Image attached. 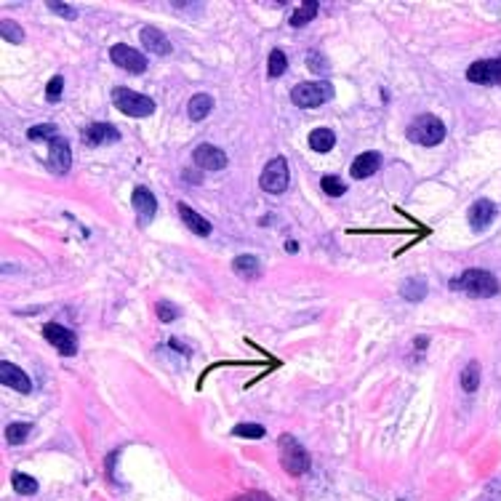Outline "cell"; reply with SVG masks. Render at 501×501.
<instances>
[{
    "label": "cell",
    "instance_id": "cell-1",
    "mask_svg": "<svg viewBox=\"0 0 501 501\" xmlns=\"http://www.w3.org/2000/svg\"><path fill=\"white\" fill-rule=\"evenodd\" d=\"M451 288L453 291H464V293L477 296V299H488V296L499 293V280L491 273H486V270H467L464 275H458V277L451 280Z\"/></svg>",
    "mask_w": 501,
    "mask_h": 501
},
{
    "label": "cell",
    "instance_id": "cell-2",
    "mask_svg": "<svg viewBox=\"0 0 501 501\" xmlns=\"http://www.w3.org/2000/svg\"><path fill=\"white\" fill-rule=\"evenodd\" d=\"M277 451H280V464L288 474L299 477V474L310 472V453L304 451V445L293 435H280Z\"/></svg>",
    "mask_w": 501,
    "mask_h": 501
},
{
    "label": "cell",
    "instance_id": "cell-3",
    "mask_svg": "<svg viewBox=\"0 0 501 501\" xmlns=\"http://www.w3.org/2000/svg\"><path fill=\"white\" fill-rule=\"evenodd\" d=\"M408 139L414 144H421V147H435V144H440L445 139V126L440 117H435V115H419L414 123L408 126Z\"/></svg>",
    "mask_w": 501,
    "mask_h": 501
},
{
    "label": "cell",
    "instance_id": "cell-4",
    "mask_svg": "<svg viewBox=\"0 0 501 501\" xmlns=\"http://www.w3.org/2000/svg\"><path fill=\"white\" fill-rule=\"evenodd\" d=\"M112 101L115 107L123 115H129V117H150V115L155 112V101L150 99V96L136 94V91L123 86H117L112 91Z\"/></svg>",
    "mask_w": 501,
    "mask_h": 501
},
{
    "label": "cell",
    "instance_id": "cell-5",
    "mask_svg": "<svg viewBox=\"0 0 501 501\" xmlns=\"http://www.w3.org/2000/svg\"><path fill=\"white\" fill-rule=\"evenodd\" d=\"M333 96V86H331L328 80H317V83H299V86H293L291 91V101L301 107V110H315L320 104H326V101Z\"/></svg>",
    "mask_w": 501,
    "mask_h": 501
},
{
    "label": "cell",
    "instance_id": "cell-6",
    "mask_svg": "<svg viewBox=\"0 0 501 501\" xmlns=\"http://www.w3.org/2000/svg\"><path fill=\"white\" fill-rule=\"evenodd\" d=\"M288 182H291V171H288V160L286 158H273L267 163V168L261 171V189L270 192V195H280L288 189Z\"/></svg>",
    "mask_w": 501,
    "mask_h": 501
},
{
    "label": "cell",
    "instance_id": "cell-7",
    "mask_svg": "<svg viewBox=\"0 0 501 501\" xmlns=\"http://www.w3.org/2000/svg\"><path fill=\"white\" fill-rule=\"evenodd\" d=\"M467 80L480 83V86H501V57L474 61L472 67L467 70Z\"/></svg>",
    "mask_w": 501,
    "mask_h": 501
},
{
    "label": "cell",
    "instance_id": "cell-8",
    "mask_svg": "<svg viewBox=\"0 0 501 501\" xmlns=\"http://www.w3.org/2000/svg\"><path fill=\"white\" fill-rule=\"evenodd\" d=\"M110 59H112L117 67H123V70L133 72V75H142L147 70V59L144 54H139L136 48H131L126 43H117L110 48Z\"/></svg>",
    "mask_w": 501,
    "mask_h": 501
},
{
    "label": "cell",
    "instance_id": "cell-9",
    "mask_svg": "<svg viewBox=\"0 0 501 501\" xmlns=\"http://www.w3.org/2000/svg\"><path fill=\"white\" fill-rule=\"evenodd\" d=\"M43 336L57 347L59 355H64V358H72V355L78 352V336H75V331L64 328V326H57V323H48L43 328Z\"/></svg>",
    "mask_w": 501,
    "mask_h": 501
},
{
    "label": "cell",
    "instance_id": "cell-10",
    "mask_svg": "<svg viewBox=\"0 0 501 501\" xmlns=\"http://www.w3.org/2000/svg\"><path fill=\"white\" fill-rule=\"evenodd\" d=\"M192 160L205 168V171H222L224 166H227V155L214 147V144H201V147H195V152H192Z\"/></svg>",
    "mask_w": 501,
    "mask_h": 501
},
{
    "label": "cell",
    "instance_id": "cell-11",
    "mask_svg": "<svg viewBox=\"0 0 501 501\" xmlns=\"http://www.w3.org/2000/svg\"><path fill=\"white\" fill-rule=\"evenodd\" d=\"M0 382L6 384V387L16 389V392H22V395H27L32 392V382H29V376L19 365H11V363H0Z\"/></svg>",
    "mask_w": 501,
    "mask_h": 501
},
{
    "label": "cell",
    "instance_id": "cell-12",
    "mask_svg": "<svg viewBox=\"0 0 501 501\" xmlns=\"http://www.w3.org/2000/svg\"><path fill=\"white\" fill-rule=\"evenodd\" d=\"M133 208L139 216V224H150L158 214V201L147 187H139V189H133Z\"/></svg>",
    "mask_w": 501,
    "mask_h": 501
},
{
    "label": "cell",
    "instance_id": "cell-13",
    "mask_svg": "<svg viewBox=\"0 0 501 501\" xmlns=\"http://www.w3.org/2000/svg\"><path fill=\"white\" fill-rule=\"evenodd\" d=\"M72 166V152H70V144L67 139L57 136L51 142V152H48V168L54 173H67Z\"/></svg>",
    "mask_w": 501,
    "mask_h": 501
},
{
    "label": "cell",
    "instance_id": "cell-14",
    "mask_svg": "<svg viewBox=\"0 0 501 501\" xmlns=\"http://www.w3.org/2000/svg\"><path fill=\"white\" fill-rule=\"evenodd\" d=\"M120 139V131L110 126V123H91L83 129V142L88 147H99V144H110Z\"/></svg>",
    "mask_w": 501,
    "mask_h": 501
},
{
    "label": "cell",
    "instance_id": "cell-15",
    "mask_svg": "<svg viewBox=\"0 0 501 501\" xmlns=\"http://www.w3.org/2000/svg\"><path fill=\"white\" fill-rule=\"evenodd\" d=\"M142 45L150 51V54H158V57H168L173 51L171 41L155 27H144L142 29Z\"/></svg>",
    "mask_w": 501,
    "mask_h": 501
},
{
    "label": "cell",
    "instance_id": "cell-16",
    "mask_svg": "<svg viewBox=\"0 0 501 501\" xmlns=\"http://www.w3.org/2000/svg\"><path fill=\"white\" fill-rule=\"evenodd\" d=\"M379 166H382V155L379 152H363L358 158L352 160V179H365V176H373V173L379 171Z\"/></svg>",
    "mask_w": 501,
    "mask_h": 501
},
{
    "label": "cell",
    "instance_id": "cell-17",
    "mask_svg": "<svg viewBox=\"0 0 501 501\" xmlns=\"http://www.w3.org/2000/svg\"><path fill=\"white\" fill-rule=\"evenodd\" d=\"M493 219H496V205L491 201H477L470 208V224H472V229H486Z\"/></svg>",
    "mask_w": 501,
    "mask_h": 501
},
{
    "label": "cell",
    "instance_id": "cell-18",
    "mask_svg": "<svg viewBox=\"0 0 501 501\" xmlns=\"http://www.w3.org/2000/svg\"><path fill=\"white\" fill-rule=\"evenodd\" d=\"M232 270H235L238 277H243V280H256L259 275H261V264H259L256 256L243 254V256L232 259Z\"/></svg>",
    "mask_w": 501,
    "mask_h": 501
},
{
    "label": "cell",
    "instance_id": "cell-19",
    "mask_svg": "<svg viewBox=\"0 0 501 501\" xmlns=\"http://www.w3.org/2000/svg\"><path fill=\"white\" fill-rule=\"evenodd\" d=\"M179 216H182V222L189 227V232H195V235H201V238H208V235H211V224H208L201 214H195L189 205H184V203H179Z\"/></svg>",
    "mask_w": 501,
    "mask_h": 501
},
{
    "label": "cell",
    "instance_id": "cell-20",
    "mask_svg": "<svg viewBox=\"0 0 501 501\" xmlns=\"http://www.w3.org/2000/svg\"><path fill=\"white\" fill-rule=\"evenodd\" d=\"M214 110V99L208 96V94H195L192 99H189V107H187V115H189V120H203V117H208Z\"/></svg>",
    "mask_w": 501,
    "mask_h": 501
},
{
    "label": "cell",
    "instance_id": "cell-21",
    "mask_svg": "<svg viewBox=\"0 0 501 501\" xmlns=\"http://www.w3.org/2000/svg\"><path fill=\"white\" fill-rule=\"evenodd\" d=\"M336 144V136L331 129H315L310 133V150L312 152H331Z\"/></svg>",
    "mask_w": 501,
    "mask_h": 501
},
{
    "label": "cell",
    "instance_id": "cell-22",
    "mask_svg": "<svg viewBox=\"0 0 501 501\" xmlns=\"http://www.w3.org/2000/svg\"><path fill=\"white\" fill-rule=\"evenodd\" d=\"M402 299L408 301H421L427 296V280H421V277H411V280H405L400 288Z\"/></svg>",
    "mask_w": 501,
    "mask_h": 501
},
{
    "label": "cell",
    "instance_id": "cell-23",
    "mask_svg": "<svg viewBox=\"0 0 501 501\" xmlns=\"http://www.w3.org/2000/svg\"><path fill=\"white\" fill-rule=\"evenodd\" d=\"M11 486H14V491L16 493H22V496H35V493H38L35 477H29V474H24V472L11 474Z\"/></svg>",
    "mask_w": 501,
    "mask_h": 501
},
{
    "label": "cell",
    "instance_id": "cell-24",
    "mask_svg": "<svg viewBox=\"0 0 501 501\" xmlns=\"http://www.w3.org/2000/svg\"><path fill=\"white\" fill-rule=\"evenodd\" d=\"M477 387H480V363L472 360V363L464 368V373H461V389H464V392H474Z\"/></svg>",
    "mask_w": 501,
    "mask_h": 501
},
{
    "label": "cell",
    "instance_id": "cell-25",
    "mask_svg": "<svg viewBox=\"0 0 501 501\" xmlns=\"http://www.w3.org/2000/svg\"><path fill=\"white\" fill-rule=\"evenodd\" d=\"M32 432V424H27V421H16V424H8L6 427V440L11 445H22L24 440H27V435Z\"/></svg>",
    "mask_w": 501,
    "mask_h": 501
},
{
    "label": "cell",
    "instance_id": "cell-26",
    "mask_svg": "<svg viewBox=\"0 0 501 501\" xmlns=\"http://www.w3.org/2000/svg\"><path fill=\"white\" fill-rule=\"evenodd\" d=\"M59 136L57 126H51V123H43V126H35V129L27 131V139L32 142H54Z\"/></svg>",
    "mask_w": 501,
    "mask_h": 501
},
{
    "label": "cell",
    "instance_id": "cell-27",
    "mask_svg": "<svg viewBox=\"0 0 501 501\" xmlns=\"http://www.w3.org/2000/svg\"><path fill=\"white\" fill-rule=\"evenodd\" d=\"M286 70H288L286 54H283L280 48H275L273 54H270V67H267V75H270V78H280Z\"/></svg>",
    "mask_w": 501,
    "mask_h": 501
},
{
    "label": "cell",
    "instance_id": "cell-28",
    "mask_svg": "<svg viewBox=\"0 0 501 501\" xmlns=\"http://www.w3.org/2000/svg\"><path fill=\"white\" fill-rule=\"evenodd\" d=\"M320 187H323V192L331 195V198H342L344 192H347V184H344L339 176H323V179H320Z\"/></svg>",
    "mask_w": 501,
    "mask_h": 501
},
{
    "label": "cell",
    "instance_id": "cell-29",
    "mask_svg": "<svg viewBox=\"0 0 501 501\" xmlns=\"http://www.w3.org/2000/svg\"><path fill=\"white\" fill-rule=\"evenodd\" d=\"M315 14H317V3H315V0H312V3H304L299 11L291 16V24H293V27H304L310 19H315Z\"/></svg>",
    "mask_w": 501,
    "mask_h": 501
},
{
    "label": "cell",
    "instance_id": "cell-30",
    "mask_svg": "<svg viewBox=\"0 0 501 501\" xmlns=\"http://www.w3.org/2000/svg\"><path fill=\"white\" fill-rule=\"evenodd\" d=\"M0 29H3V41H8V43H22V41H24V32H22V27H19L16 22L3 19V22H0Z\"/></svg>",
    "mask_w": 501,
    "mask_h": 501
},
{
    "label": "cell",
    "instance_id": "cell-31",
    "mask_svg": "<svg viewBox=\"0 0 501 501\" xmlns=\"http://www.w3.org/2000/svg\"><path fill=\"white\" fill-rule=\"evenodd\" d=\"M235 437H245V440H259V437H264V427L261 424H238L235 430H232Z\"/></svg>",
    "mask_w": 501,
    "mask_h": 501
},
{
    "label": "cell",
    "instance_id": "cell-32",
    "mask_svg": "<svg viewBox=\"0 0 501 501\" xmlns=\"http://www.w3.org/2000/svg\"><path fill=\"white\" fill-rule=\"evenodd\" d=\"M61 88H64L61 75H54V78L48 80V86H45V99H48V101H59V99H61Z\"/></svg>",
    "mask_w": 501,
    "mask_h": 501
},
{
    "label": "cell",
    "instance_id": "cell-33",
    "mask_svg": "<svg viewBox=\"0 0 501 501\" xmlns=\"http://www.w3.org/2000/svg\"><path fill=\"white\" fill-rule=\"evenodd\" d=\"M54 14H59V16H64V19H78V11L72 8V6H67V3H59V0H48L45 3Z\"/></svg>",
    "mask_w": 501,
    "mask_h": 501
},
{
    "label": "cell",
    "instance_id": "cell-34",
    "mask_svg": "<svg viewBox=\"0 0 501 501\" xmlns=\"http://www.w3.org/2000/svg\"><path fill=\"white\" fill-rule=\"evenodd\" d=\"M158 317L163 320V323H171V320H176V317H179V310L173 307L171 301H160V304H158Z\"/></svg>",
    "mask_w": 501,
    "mask_h": 501
},
{
    "label": "cell",
    "instance_id": "cell-35",
    "mask_svg": "<svg viewBox=\"0 0 501 501\" xmlns=\"http://www.w3.org/2000/svg\"><path fill=\"white\" fill-rule=\"evenodd\" d=\"M229 501H273V496L264 493V491H248V493H240V496H235Z\"/></svg>",
    "mask_w": 501,
    "mask_h": 501
},
{
    "label": "cell",
    "instance_id": "cell-36",
    "mask_svg": "<svg viewBox=\"0 0 501 501\" xmlns=\"http://www.w3.org/2000/svg\"><path fill=\"white\" fill-rule=\"evenodd\" d=\"M307 67H310V70H315V72H326L328 64H326L323 54H310V57H307Z\"/></svg>",
    "mask_w": 501,
    "mask_h": 501
},
{
    "label": "cell",
    "instance_id": "cell-37",
    "mask_svg": "<svg viewBox=\"0 0 501 501\" xmlns=\"http://www.w3.org/2000/svg\"><path fill=\"white\" fill-rule=\"evenodd\" d=\"M296 248H299V245L293 243V240H291V243H286V251H291V254H296Z\"/></svg>",
    "mask_w": 501,
    "mask_h": 501
}]
</instances>
